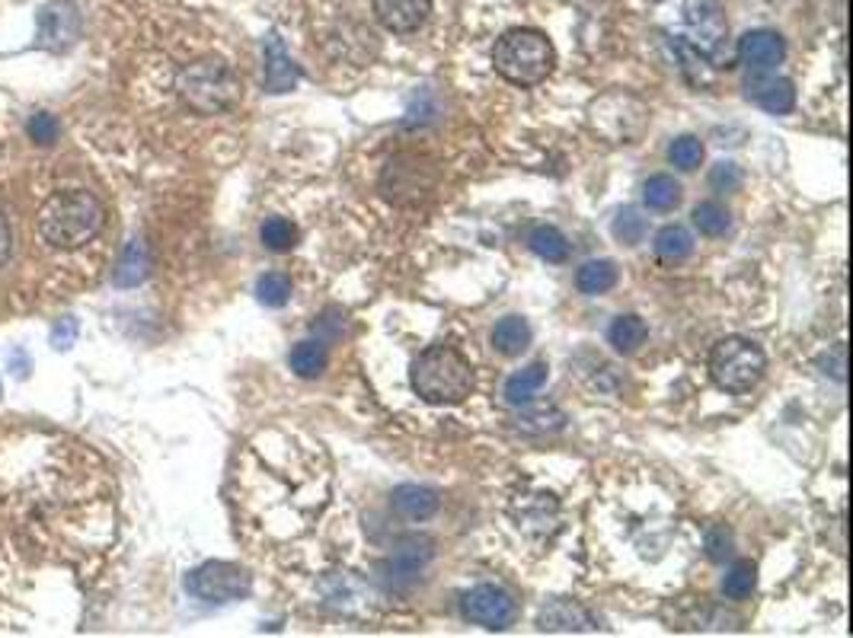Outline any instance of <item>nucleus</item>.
<instances>
[{
  "label": "nucleus",
  "instance_id": "obj_25",
  "mask_svg": "<svg viewBox=\"0 0 853 638\" xmlns=\"http://www.w3.org/2000/svg\"><path fill=\"white\" fill-rule=\"evenodd\" d=\"M530 249H534V256H540L544 262H566L569 259V240H566V233L559 231V227H550V224H544V227H537V231L530 233Z\"/></svg>",
  "mask_w": 853,
  "mask_h": 638
},
{
  "label": "nucleus",
  "instance_id": "obj_18",
  "mask_svg": "<svg viewBox=\"0 0 853 638\" xmlns=\"http://www.w3.org/2000/svg\"><path fill=\"white\" fill-rule=\"evenodd\" d=\"M547 374H550L547 361H534V364H528L525 371L512 374V378L505 380V393H502V396H505V403H508V406H528L530 400L544 390Z\"/></svg>",
  "mask_w": 853,
  "mask_h": 638
},
{
  "label": "nucleus",
  "instance_id": "obj_26",
  "mask_svg": "<svg viewBox=\"0 0 853 638\" xmlns=\"http://www.w3.org/2000/svg\"><path fill=\"white\" fill-rule=\"evenodd\" d=\"M297 227L288 217H265L260 227V240L268 253H292L297 246Z\"/></svg>",
  "mask_w": 853,
  "mask_h": 638
},
{
  "label": "nucleus",
  "instance_id": "obj_31",
  "mask_svg": "<svg viewBox=\"0 0 853 638\" xmlns=\"http://www.w3.org/2000/svg\"><path fill=\"white\" fill-rule=\"evenodd\" d=\"M691 217H694V227L704 233V236H723V233L733 227V214L719 202H701L694 208Z\"/></svg>",
  "mask_w": 853,
  "mask_h": 638
},
{
  "label": "nucleus",
  "instance_id": "obj_17",
  "mask_svg": "<svg viewBox=\"0 0 853 638\" xmlns=\"http://www.w3.org/2000/svg\"><path fill=\"white\" fill-rule=\"evenodd\" d=\"M150 249L145 240H131L125 249H122V259L116 265V275H113V281H116L118 288H138V285H145L150 275Z\"/></svg>",
  "mask_w": 853,
  "mask_h": 638
},
{
  "label": "nucleus",
  "instance_id": "obj_9",
  "mask_svg": "<svg viewBox=\"0 0 853 638\" xmlns=\"http://www.w3.org/2000/svg\"><path fill=\"white\" fill-rule=\"evenodd\" d=\"M81 39V10L71 0L42 3L35 13V45L49 52H64Z\"/></svg>",
  "mask_w": 853,
  "mask_h": 638
},
{
  "label": "nucleus",
  "instance_id": "obj_3",
  "mask_svg": "<svg viewBox=\"0 0 853 638\" xmlns=\"http://www.w3.org/2000/svg\"><path fill=\"white\" fill-rule=\"evenodd\" d=\"M677 42L694 49L709 67H733L736 49L729 42V23L716 0H675Z\"/></svg>",
  "mask_w": 853,
  "mask_h": 638
},
{
  "label": "nucleus",
  "instance_id": "obj_28",
  "mask_svg": "<svg viewBox=\"0 0 853 638\" xmlns=\"http://www.w3.org/2000/svg\"><path fill=\"white\" fill-rule=\"evenodd\" d=\"M755 587H758V565L748 562V559L736 562V565L729 568L726 581H723V594H726L729 600H748V597L755 594Z\"/></svg>",
  "mask_w": 853,
  "mask_h": 638
},
{
  "label": "nucleus",
  "instance_id": "obj_6",
  "mask_svg": "<svg viewBox=\"0 0 853 638\" xmlns=\"http://www.w3.org/2000/svg\"><path fill=\"white\" fill-rule=\"evenodd\" d=\"M709 380L726 390V393H748L755 390L767 371V354L761 351L758 342L741 339V336H729L723 342H716L709 351L706 361Z\"/></svg>",
  "mask_w": 853,
  "mask_h": 638
},
{
  "label": "nucleus",
  "instance_id": "obj_21",
  "mask_svg": "<svg viewBox=\"0 0 853 638\" xmlns=\"http://www.w3.org/2000/svg\"><path fill=\"white\" fill-rule=\"evenodd\" d=\"M618 285V265L611 259H591L576 272V288L589 297H601Z\"/></svg>",
  "mask_w": 853,
  "mask_h": 638
},
{
  "label": "nucleus",
  "instance_id": "obj_34",
  "mask_svg": "<svg viewBox=\"0 0 853 638\" xmlns=\"http://www.w3.org/2000/svg\"><path fill=\"white\" fill-rule=\"evenodd\" d=\"M27 131H30V138L39 147H52L55 141H59L61 125H59V118L52 116V113H35V116L27 121Z\"/></svg>",
  "mask_w": 853,
  "mask_h": 638
},
{
  "label": "nucleus",
  "instance_id": "obj_24",
  "mask_svg": "<svg viewBox=\"0 0 853 638\" xmlns=\"http://www.w3.org/2000/svg\"><path fill=\"white\" fill-rule=\"evenodd\" d=\"M643 202L652 211H675L677 204H681V185L675 182V176H649L646 185H643Z\"/></svg>",
  "mask_w": 853,
  "mask_h": 638
},
{
  "label": "nucleus",
  "instance_id": "obj_8",
  "mask_svg": "<svg viewBox=\"0 0 853 638\" xmlns=\"http://www.w3.org/2000/svg\"><path fill=\"white\" fill-rule=\"evenodd\" d=\"M461 613L473 626H483L489 632H505L518 619V604L499 584H476L464 594Z\"/></svg>",
  "mask_w": 853,
  "mask_h": 638
},
{
  "label": "nucleus",
  "instance_id": "obj_37",
  "mask_svg": "<svg viewBox=\"0 0 853 638\" xmlns=\"http://www.w3.org/2000/svg\"><path fill=\"white\" fill-rule=\"evenodd\" d=\"M10 246H13V236H10V224L0 211V265L10 259Z\"/></svg>",
  "mask_w": 853,
  "mask_h": 638
},
{
  "label": "nucleus",
  "instance_id": "obj_15",
  "mask_svg": "<svg viewBox=\"0 0 853 638\" xmlns=\"http://www.w3.org/2000/svg\"><path fill=\"white\" fill-rule=\"evenodd\" d=\"M432 555H435V543L429 536H407L383 568L390 572L393 581H412L422 575V568L432 562Z\"/></svg>",
  "mask_w": 853,
  "mask_h": 638
},
{
  "label": "nucleus",
  "instance_id": "obj_32",
  "mask_svg": "<svg viewBox=\"0 0 853 638\" xmlns=\"http://www.w3.org/2000/svg\"><path fill=\"white\" fill-rule=\"evenodd\" d=\"M668 160H672V167H677V170L694 173V170L704 163V145H701V138H694V135H681V138H675L672 147H668Z\"/></svg>",
  "mask_w": 853,
  "mask_h": 638
},
{
  "label": "nucleus",
  "instance_id": "obj_33",
  "mask_svg": "<svg viewBox=\"0 0 853 638\" xmlns=\"http://www.w3.org/2000/svg\"><path fill=\"white\" fill-rule=\"evenodd\" d=\"M704 550L709 562L723 565L726 559H733V552H736V540H733V533H729L726 527H713V530H706Z\"/></svg>",
  "mask_w": 853,
  "mask_h": 638
},
{
  "label": "nucleus",
  "instance_id": "obj_36",
  "mask_svg": "<svg viewBox=\"0 0 853 638\" xmlns=\"http://www.w3.org/2000/svg\"><path fill=\"white\" fill-rule=\"evenodd\" d=\"M77 332H81V326H77V319L74 317H61L55 326H52V345L59 351H67L74 342H77Z\"/></svg>",
  "mask_w": 853,
  "mask_h": 638
},
{
  "label": "nucleus",
  "instance_id": "obj_11",
  "mask_svg": "<svg viewBox=\"0 0 853 638\" xmlns=\"http://www.w3.org/2000/svg\"><path fill=\"white\" fill-rule=\"evenodd\" d=\"M745 93L755 106H761L770 116H790L796 109V87L790 77H777L773 71L751 74L745 81Z\"/></svg>",
  "mask_w": 853,
  "mask_h": 638
},
{
  "label": "nucleus",
  "instance_id": "obj_1",
  "mask_svg": "<svg viewBox=\"0 0 853 638\" xmlns=\"http://www.w3.org/2000/svg\"><path fill=\"white\" fill-rule=\"evenodd\" d=\"M412 393L429 406H457L473 393L471 361L454 345H429L410 368Z\"/></svg>",
  "mask_w": 853,
  "mask_h": 638
},
{
  "label": "nucleus",
  "instance_id": "obj_23",
  "mask_svg": "<svg viewBox=\"0 0 853 638\" xmlns=\"http://www.w3.org/2000/svg\"><path fill=\"white\" fill-rule=\"evenodd\" d=\"M292 371H295L297 378L304 380H314L320 378L326 371V364H329V351L320 339H304V342H297L295 349H292Z\"/></svg>",
  "mask_w": 853,
  "mask_h": 638
},
{
  "label": "nucleus",
  "instance_id": "obj_12",
  "mask_svg": "<svg viewBox=\"0 0 853 638\" xmlns=\"http://www.w3.org/2000/svg\"><path fill=\"white\" fill-rule=\"evenodd\" d=\"M432 13V0H375V17L383 30L397 35L415 32Z\"/></svg>",
  "mask_w": 853,
  "mask_h": 638
},
{
  "label": "nucleus",
  "instance_id": "obj_4",
  "mask_svg": "<svg viewBox=\"0 0 853 638\" xmlns=\"http://www.w3.org/2000/svg\"><path fill=\"white\" fill-rule=\"evenodd\" d=\"M179 99L199 116H221L240 103V77L221 59H202L186 64L177 74Z\"/></svg>",
  "mask_w": 853,
  "mask_h": 638
},
{
  "label": "nucleus",
  "instance_id": "obj_27",
  "mask_svg": "<svg viewBox=\"0 0 853 638\" xmlns=\"http://www.w3.org/2000/svg\"><path fill=\"white\" fill-rule=\"evenodd\" d=\"M562 422H566V415L557 406H537L528 408V412H518L515 428L528 432V435H547V432H559Z\"/></svg>",
  "mask_w": 853,
  "mask_h": 638
},
{
  "label": "nucleus",
  "instance_id": "obj_16",
  "mask_svg": "<svg viewBox=\"0 0 853 638\" xmlns=\"http://www.w3.org/2000/svg\"><path fill=\"white\" fill-rule=\"evenodd\" d=\"M390 504L400 518L407 521H429L432 514H439L442 508V495L432 486H419V482H407V486H397L393 495H390Z\"/></svg>",
  "mask_w": 853,
  "mask_h": 638
},
{
  "label": "nucleus",
  "instance_id": "obj_13",
  "mask_svg": "<svg viewBox=\"0 0 853 638\" xmlns=\"http://www.w3.org/2000/svg\"><path fill=\"white\" fill-rule=\"evenodd\" d=\"M537 629L540 632H591V629H598V623L582 604L559 597V600H550L547 607L540 609Z\"/></svg>",
  "mask_w": 853,
  "mask_h": 638
},
{
  "label": "nucleus",
  "instance_id": "obj_22",
  "mask_svg": "<svg viewBox=\"0 0 853 638\" xmlns=\"http://www.w3.org/2000/svg\"><path fill=\"white\" fill-rule=\"evenodd\" d=\"M649 329L643 319L636 317V313H623L611 322V329H608V339H611V345L620 354H636V351L643 349V342H646Z\"/></svg>",
  "mask_w": 853,
  "mask_h": 638
},
{
  "label": "nucleus",
  "instance_id": "obj_2",
  "mask_svg": "<svg viewBox=\"0 0 853 638\" xmlns=\"http://www.w3.org/2000/svg\"><path fill=\"white\" fill-rule=\"evenodd\" d=\"M106 224V208L96 195L67 189L52 195L39 211V236L55 249H77Z\"/></svg>",
  "mask_w": 853,
  "mask_h": 638
},
{
  "label": "nucleus",
  "instance_id": "obj_29",
  "mask_svg": "<svg viewBox=\"0 0 853 638\" xmlns=\"http://www.w3.org/2000/svg\"><path fill=\"white\" fill-rule=\"evenodd\" d=\"M292 278L285 275V272H265L263 278L256 281V300L263 304V307H285L288 300H292Z\"/></svg>",
  "mask_w": 853,
  "mask_h": 638
},
{
  "label": "nucleus",
  "instance_id": "obj_35",
  "mask_svg": "<svg viewBox=\"0 0 853 638\" xmlns=\"http://www.w3.org/2000/svg\"><path fill=\"white\" fill-rule=\"evenodd\" d=\"M709 185H713L716 192H738V189H741V170H738L736 163L723 160V163H716V167H713V173H709Z\"/></svg>",
  "mask_w": 853,
  "mask_h": 638
},
{
  "label": "nucleus",
  "instance_id": "obj_10",
  "mask_svg": "<svg viewBox=\"0 0 853 638\" xmlns=\"http://www.w3.org/2000/svg\"><path fill=\"white\" fill-rule=\"evenodd\" d=\"M783 59H787V42L773 30H751L738 39L736 61L751 74L777 71V64H783Z\"/></svg>",
  "mask_w": 853,
  "mask_h": 638
},
{
  "label": "nucleus",
  "instance_id": "obj_20",
  "mask_svg": "<svg viewBox=\"0 0 853 638\" xmlns=\"http://www.w3.org/2000/svg\"><path fill=\"white\" fill-rule=\"evenodd\" d=\"M530 345V326L528 319L522 317H505L496 322L493 329V349L505 354V358H518L525 354Z\"/></svg>",
  "mask_w": 853,
  "mask_h": 638
},
{
  "label": "nucleus",
  "instance_id": "obj_19",
  "mask_svg": "<svg viewBox=\"0 0 853 638\" xmlns=\"http://www.w3.org/2000/svg\"><path fill=\"white\" fill-rule=\"evenodd\" d=\"M652 249H655V259L662 262V265H681V262H687L694 256V236L687 227H681V224H668V227H662V231L655 233V243H652Z\"/></svg>",
  "mask_w": 853,
  "mask_h": 638
},
{
  "label": "nucleus",
  "instance_id": "obj_7",
  "mask_svg": "<svg viewBox=\"0 0 853 638\" xmlns=\"http://www.w3.org/2000/svg\"><path fill=\"white\" fill-rule=\"evenodd\" d=\"M186 591L202 604H234V600L250 597L253 578L246 568H240L234 562L211 559L186 575Z\"/></svg>",
  "mask_w": 853,
  "mask_h": 638
},
{
  "label": "nucleus",
  "instance_id": "obj_14",
  "mask_svg": "<svg viewBox=\"0 0 853 638\" xmlns=\"http://www.w3.org/2000/svg\"><path fill=\"white\" fill-rule=\"evenodd\" d=\"M265 89L268 93H288V89L297 87L301 74H297V64L288 55L285 42L278 39V32H268L265 35Z\"/></svg>",
  "mask_w": 853,
  "mask_h": 638
},
{
  "label": "nucleus",
  "instance_id": "obj_5",
  "mask_svg": "<svg viewBox=\"0 0 853 638\" xmlns=\"http://www.w3.org/2000/svg\"><path fill=\"white\" fill-rule=\"evenodd\" d=\"M493 64L508 84L537 87L550 77V71L557 64V52H554V45L544 32L512 30L496 42Z\"/></svg>",
  "mask_w": 853,
  "mask_h": 638
},
{
  "label": "nucleus",
  "instance_id": "obj_30",
  "mask_svg": "<svg viewBox=\"0 0 853 638\" xmlns=\"http://www.w3.org/2000/svg\"><path fill=\"white\" fill-rule=\"evenodd\" d=\"M611 231H614V236H618L623 246H640V243L646 240L649 221L643 217L640 208H620L614 224H611Z\"/></svg>",
  "mask_w": 853,
  "mask_h": 638
}]
</instances>
